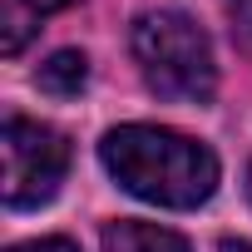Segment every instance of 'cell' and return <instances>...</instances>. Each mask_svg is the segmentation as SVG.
<instances>
[{
	"mask_svg": "<svg viewBox=\"0 0 252 252\" xmlns=\"http://www.w3.org/2000/svg\"><path fill=\"white\" fill-rule=\"evenodd\" d=\"M64 5H74V0H0V55H20L40 35V25Z\"/></svg>",
	"mask_w": 252,
	"mask_h": 252,
	"instance_id": "obj_4",
	"label": "cell"
},
{
	"mask_svg": "<svg viewBox=\"0 0 252 252\" xmlns=\"http://www.w3.org/2000/svg\"><path fill=\"white\" fill-rule=\"evenodd\" d=\"M99 242H104V252H188V242H183L173 227H158V222H139V218H119V222H104Z\"/></svg>",
	"mask_w": 252,
	"mask_h": 252,
	"instance_id": "obj_5",
	"label": "cell"
},
{
	"mask_svg": "<svg viewBox=\"0 0 252 252\" xmlns=\"http://www.w3.org/2000/svg\"><path fill=\"white\" fill-rule=\"evenodd\" d=\"M232 35H237V40L252 50V0H247V5L237 10V20H232Z\"/></svg>",
	"mask_w": 252,
	"mask_h": 252,
	"instance_id": "obj_8",
	"label": "cell"
},
{
	"mask_svg": "<svg viewBox=\"0 0 252 252\" xmlns=\"http://www.w3.org/2000/svg\"><path fill=\"white\" fill-rule=\"evenodd\" d=\"M144 84L173 104H208L218 89V64L203 25L183 10H144L129 30Z\"/></svg>",
	"mask_w": 252,
	"mask_h": 252,
	"instance_id": "obj_2",
	"label": "cell"
},
{
	"mask_svg": "<svg viewBox=\"0 0 252 252\" xmlns=\"http://www.w3.org/2000/svg\"><path fill=\"white\" fill-rule=\"evenodd\" d=\"M10 252H79V247L64 242V237H40V242H20V247H10Z\"/></svg>",
	"mask_w": 252,
	"mask_h": 252,
	"instance_id": "obj_7",
	"label": "cell"
},
{
	"mask_svg": "<svg viewBox=\"0 0 252 252\" xmlns=\"http://www.w3.org/2000/svg\"><path fill=\"white\" fill-rule=\"evenodd\" d=\"M35 84H40L45 94H55V99H69V94H79V89L89 84V60H84L79 50H55V55L40 64Z\"/></svg>",
	"mask_w": 252,
	"mask_h": 252,
	"instance_id": "obj_6",
	"label": "cell"
},
{
	"mask_svg": "<svg viewBox=\"0 0 252 252\" xmlns=\"http://www.w3.org/2000/svg\"><path fill=\"white\" fill-rule=\"evenodd\" d=\"M247 198H252V168H247Z\"/></svg>",
	"mask_w": 252,
	"mask_h": 252,
	"instance_id": "obj_10",
	"label": "cell"
},
{
	"mask_svg": "<svg viewBox=\"0 0 252 252\" xmlns=\"http://www.w3.org/2000/svg\"><path fill=\"white\" fill-rule=\"evenodd\" d=\"M104 168L124 193L158 208H198L218 193V158L208 144L158 129V124H119L99 144Z\"/></svg>",
	"mask_w": 252,
	"mask_h": 252,
	"instance_id": "obj_1",
	"label": "cell"
},
{
	"mask_svg": "<svg viewBox=\"0 0 252 252\" xmlns=\"http://www.w3.org/2000/svg\"><path fill=\"white\" fill-rule=\"evenodd\" d=\"M0 198L5 208H40L69 173V139L40 119H5L0 129Z\"/></svg>",
	"mask_w": 252,
	"mask_h": 252,
	"instance_id": "obj_3",
	"label": "cell"
},
{
	"mask_svg": "<svg viewBox=\"0 0 252 252\" xmlns=\"http://www.w3.org/2000/svg\"><path fill=\"white\" fill-rule=\"evenodd\" d=\"M222 252H252V242H222Z\"/></svg>",
	"mask_w": 252,
	"mask_h": 252,
	"instance_id": "obj_9",
	"label": "cell"
}]
</instances>
